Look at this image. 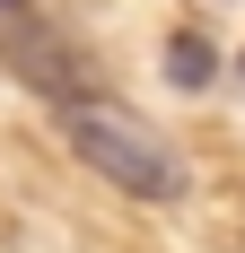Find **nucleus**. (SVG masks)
Returning a JSON list of instances; mask_svg holds the SVG:
<instances>
[{"label":"nucleus","instance_id":"3","mask_svg":"<svg viewBox=\"0 0 245 253\" xmlns=\"http://www.w3.org/2000/svg\"><path fill=\"white\" fill-rule=\"evenodd\" d=\"M175 79H184V87H201V79H210V52H201L193 35H184V44H175Z\"/></svg>","mask_w":245,"mask_h":253},{"label":"nucleus","instance_id":"4","mask_svg":"<svg viewBox=\"0 0 245 253\" xmlns=\"http://www.w3.org/2000/svg\"><path fill=\"white\" fill-rule=\"evenodd\" d=\"M237 87H245V52H237Z\"/></svg>","mask_w":245,"mask_h":253},{"label":"nucleus","instance_id":"2","mask_svg":"<svg viewBox=\"0 0 245 253\" xmlns=\"http://www.w3.org/2000/svg\"><path fill=\"white\" fill-rule=\"evenodd\" d=\"M0 61L18 70V87H35L44 105H88L97 96V79H88V52L61 35V26L35 9V0H0Z\"/></svg>","mask_w":245,"mask_h":253},{"label":"nucleus","instance_id":"1","mask_svg":"<svg viewBox=\"0 0 245 253\" xmlns=\"http://www.w3.org/2000/svg\"><path fill=\"white\" fill-rule=\"evenodd\" d=\"M61 123H70V149L88 157V175H105L114 192H131V201H175V192H184V157H175L131 105L88 96V105H70Z\"/></svg>","mask_w":245,"mask_h":253}]
</instances>
